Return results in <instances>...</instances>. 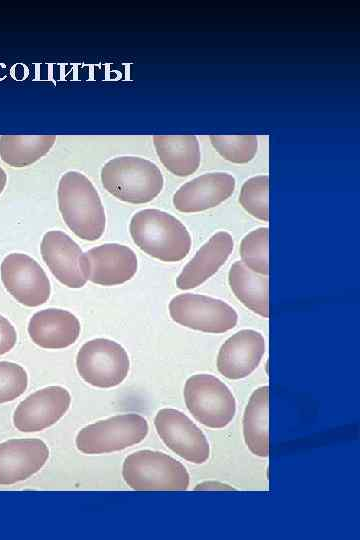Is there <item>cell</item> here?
Returning a JSON list of instances; mask_svg holds the SVG:
<instances>
[{"label": "cell", "mask_w": 360, "mask_h": 540, "mask_svg": "<svg viewBox=\"0 0 360 540\" xmlns=\"http://www.w3.org/2000/svg\"><path fill=\"white\" fill-rule=\"evenodd\" d=\"M243 264L252 271L269 275V229L259 227L246 234L240 243Z\"/></svg>", "instance_id": "obj_23"}, {"label": "cell", "mask_w": 360, "mask_h": 540, "mask_svg": "<svg viewBox=\"0 0 360 540\" xmlns=\"http://www.w3.org/2000/svg\"><path fill=\"white\" fill-rule=\"evenodd\" d=\"M196 491H234V487L219 481H204L196 485L194 488Z\"/></svg>", "instance_id": "obj_28"}, {"label": "cell", "mask_w": 360, "mask_h": 540, "mask_svg": "<svg viewBox=\"0 0 360 540\" xmlns=\"http://www.w3.org/2000/svg\"><path fill=\"white\" fill-rule=\"evenodd\" d=\"M168 309L174 322L204 333L221 334L233 329L238 322V314L231 305L202 294L176 295Z\"/></svg>", "instance_id": "obj_8"}, {"label": "cell", "mask_w": 360, "mask_h": 540, "mask_svg": "<svg viewBox=\"0 0 360 540\" xmlns=\"http://www.w3.org/2000/svg\"><path fill=\"white\" fill-rule=\"evenodd\" d=\"M122 477L135 491H184L190 483V475L180 461L149 449L136 451L124 459Z\"/></svg>", "instance_id": "obj_4"}, {"label": "cell", "mask_w": 360, "mask_h": 540, "mask_svg": "<svg viewBox=\"0 0 360 540\" xmlns=\"http://www.w3.org/2000/svg\"><path fill=\"white\" fill-rule=\"evenodd\" d=\"M228 283L235 297L249 310L269 317V277L256 273L242 261H235L228 272Z\"/></svg>", "instance_id": "obj_21"}, {"label": "cell", "mask_w": 360, "mask_h": 540, "mask_svg": "<svg viewBox=\"0 0 360 540\" xmlns=\"http://www.w3.org/2000/svg\"><path fill=\"white\" fill-rule=\"evenodd\" d=\"M266 350L264 336L253 329H242L221 345L216 365L220 374L230 380L243 379L259 366Z\"/></svg>", "instance_id": "obj_13"}, {"label": "cell", "mask_w": 360, "mask_h": 540, "mask_svg": "<svg viewBox=\"0 0 360 540\" xmlns=\"http://www.w3.org/2000/svg\"><path fill=\"white\" fill-rule=\"evenodd\" d=\"M209 138L214 149L232 163L250 162L258 149L255 135H210Z\"/></svg>", "instance_id": "obj_25"}, {"label": "cell", "mask_w": 360, "mask_h": 540, "mask_svg": "<svg viewBox=\"0 0 360 540\" xmlns=\"http://www.w3.org/2000/svg\"><path fill=\"white\" fill-rule=\"evenodd\" d=\"M0 273L5 289L22 305L37 307L49 299L50 281L32 257L10 253L3 259Z\"/></svg>", "instance_id": "obj_10"}, {"label": "cell", "mask_w": 360, "mask_h": 540, "mask_svg": "<svg viewBox=\"0 0 360 540\" xmlns=\"http://www.w3.org/2000/svg\"><path fill=\"white\" fill-rule=\"evenodd\" d=\"M80 377L98 388H112L121 384L130 369L127 351L119 343L96 338L84 343L76 356Z\"/></svg>", "instance_id": "obj_7"}, {"label": "cell", "mask_w": 360, "mask_h": 540, "mask_svg": "<svg viewBox=\"0 0 360 540\" xmlns=\"http://www.w3.org/2000/svg\"><path fill=\"white\" fill-rule=\"evenodd\" d=\"M153 144L161 163L172 174L186 177L198 169L201 153L195 135H154Z\"/></svg>", "instance_id": "obj_19"}, {"label": "cell", "mask_w": 360, "mask_h": 540, "mask_svg": "<svg viewBox=\"0 0 360 540\" xmlns=\"http://www.w3.org/2000/svg\"><path fill=\"white\" fill-rule=\"evenodd\" d=\"M7 183V174L5 170L0 167V194L3 192Z\"/></svg>", "instance_id": "obj_29"}, {"label": "cell", "mask_w": 360, "mask_h": 540, "mask_svg": "<svg viewBox=\"0 0 360 540\" xmlns=\"http://www.w3.org/2000/svg\"><path fill=\"white\" fill-rule=\"evenodd\" d=\"M105 190L120 201L144 204L163 189L164 178L158 166L136 156L115 157L106 162L100 173Z\"/></svg>", "instance_id": "obj_3"}, {"label": "cell", "mask_w": 360, "mask_h": 540, "mask_svg": "<svg viewBox=\"0 0 360 540\" xmlns=\"http://www.w3.org/2000/svg\"><path fill=\"white\" fill-rule=\"evenodd\" d=\"M28 334L34 344L44 349H63L78 339V318L63 309L48 308L36 312L29 320Z\"/></svg>", "instance_id": "obj_18"}, {"label": "cell", "mask_w": 360, "mask_h": 540, "mask_svg": "<svg viewBox=\"0 0 360 540\" xmlns=\"http://www.w3.org/2000/svg\"><path fill=\"white\" fill-rule=\"evenodd\" d=\"M40 251L51 273L63 285L81 288L86 284L87 280L80 266L83 252L68 234L59 230L46 232L40 244Z\"/></svg>", "instance_id": "obj_16"}, {"label": "cell", "mask_w": 360, "mask_h": 540, "mask_svg": "<svg viewBox=\"0 0 360 540\" xmlns=\"http://www.w3.org/2000/svg\"><path fill=\"white\" fill-rule=\"evenodd\" d=\"M243 438L252 454L261 458L269 456V386L256 388L244 409Z\"/></svg>", "instance_id": "obj_20"}, {"label": "cell", "mask_w": 360, "mask_h": 540, "mask_svg": "<svg viewBox=\"0 0 360 540\" xmlns=\"http://www.w3.org/2000/svg\"><path fill=\"white\" fill-rule=\"evenodd\" d=\"M80 266L86 280L102 286H116L133 278L138 262L128 246L106 243L82 253Z\"/></svg>", "instance_id": "obj_11"}, {"label": "cell", "mask_w": 360, "mask_h": 540, "mask_svg": "<svg viewBox=\"0 0 360 540\" xmlns=\"http://www.w3.org/2000/svg\"><path fill=\"white\" fill-rule=\"evenodd\" d=\"M187 409L200 424L211 428L226 427L236 414V400L229 387L211 374L190 376L183 389Z\"/></svg>", "instance_id": "obj_5"}, {"label": "cell", "mask_w": 360, "mask_h": 540, "mask_svg": "<svg viewBox=\"0 0 360 540\" xmlns=\"http://www.w3.org/2000/svg\"><path fill=\"white\" fill-rule=\"evenodd\" d=\"M17 342V333L11 322L0 315V355L13 349Z\"/></svg>", "instance_id": "obj_27"}, {"label": "cell", "mask_w": 360, "mask_h": 540, "mask_svg": "<svg viewBox=\"0 0 360 540\" xmlns=\"http://www.w3.org/2000/svg\"><path fill=\"white\" fill-rule=\"evenodd\" d=\"M28 386L26 370L19 364L0 361V404L14 401Z\"/></svg>", "instance_id": "obj_26"}, {"label": "cell", "mask_w": 360, "mask_h": 540, "mask_svg": "<svg viewBox=\"0 0 360 540\" xmlns=\"http://www.w3.org/2000/svg\"><path fill=\"white\" fill-rule=\"evenodd\" d=\"M154 426L162 442L182 459L194 464H203L209 459L207 437L183 412L174 408L160 409Z\"/></svg>", "instance_id": "obj_9"}, {"label": "cell", "mask_w": 360, "mask_h": 540, "mask_svg": "<svg viewBox=\"0 0 360 540\" xmlns=\"http://www.w3.org/2000/svg\"><path fill=\"white\" fill-rule=\"evenodd\" d=\"M235 185V178L229 173H206L183 184L174 193L172 202L180 212H201L227 200L233 194Z\"/></svg>", "instance_id": "obj_15"}, {"label": "cell", "mask_w": 360, "mask_h": 540, "mask_svg": "<svg viewBox=\"0 0 360 540\" xmlns=\"http://www.w3.org/2000/svg\"><path fill=\"white\" fill-rule=\"evenodd\" d=\"M55 142V135H2L0 158L11 167H26L48 154Z\"/></svg>", "instance_id": "obj_22"}, {"label": "cell", "mask_w": 360, "mask_h": 540, "mask_svg": "<svg viewBox=\"0 0 360 540\" xmlns=\"http://www.w3.org/2000/svg\"><path fill=\"white\" fill-rule=\"evenodd\" d=\"M233 249L230 233L218 231L213 234L184 266L176 278L177 288L189 290L203 284L227 261Z\"/></svg>", "instance_id": "obj_17"}, {"label": "cell", "mask_w": 360, "mask_h": 540, "mask_svg": "<svg viewBox=\"0 0 360 540\" xmlns=\"http://www.w3.org/2000/svg\"><path fill=\"white\" fill-rule=\"evenodd\" d=\"M136 246L163 262H177L190 252L192 240L186 226L175 216L159 209L136 212L129 224Z\"/></svg>", "instance_id": "obj_2"}, {"label": "cell", "mask_w": 360, "mask_h": 540, "mask_svg": "<svg viewBox=\"0 0 360 540\" xmlns=\"http://www.w3.org/2000/svg\"><path fill=\"white\" fill-rule=\"evenodd\" d=\"M49 458L47 444L37 438L0 443V485H12L36 474Z\"/></svg>", "instance_id": "obj_14"}, {"label": "cell", "mask_w": 360, "mask_h": 540, "mask_svg": "<svg viewBox=\"0 0 360 540\" xmlns=\"http://www.w3.org/2000/svg\"><path fill=\"white\" fill-rule=\"evenodd\" d=\"M239 203L253 217L269 221V175H257L244 182Z\"/></svg>", "instance_id": "obj_24"}, {"label": "cell", "mask_w": 360, "mask_h": 540, "mask_svg": "<svg viewBox=\"0 0 360 540\" xmlns=\"http://www.w3.org/2000/svg\"><path fill=\"white\" fill-rule=\"evenodd\" d=\"M70 404L71 395L64 387L42 388L18 404L13 414V424L21 432L42 431L58 422Z\"/></svg>", "instance_id": "obj_12"}, {"label": "cell", "mask_w": 360, "mask_h": 540, "mask_svg": "<svg viewBox=\"0 0 360 540\" xmlns=\"http://www.w3.org/2000/svg\"><path fill=\"white\" fill-rule=\"evenodd\" d=\"M58 207L68 228L79 238L99 239L106 227L104 206L92 182L78 171L64 173L58 183Z\"/></svg>", "instance_id": "obj_1"}, {"label": "cell", "mask_w": 360, "mask_h": 540, "mask_svg": "<svg viewBox=\"0 0 360 540\" xmlns=\"http://www.w3.org/2000/svg\"><path fill=\"white\" fill-rule=\"evenodd\" d=\"M149 431L147 420L135 413L121 414L83 427L77 434V449L84 454H105L142 442Z\"/></svg>", "instance_id": "obj_6"}]
</instances>
